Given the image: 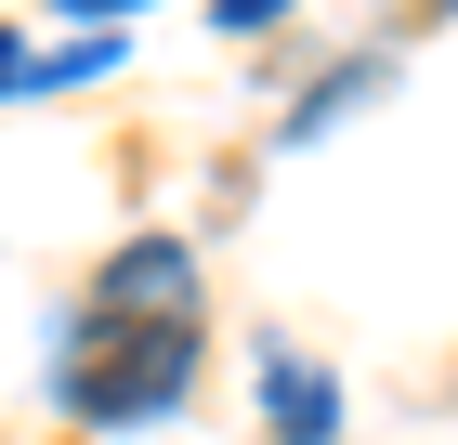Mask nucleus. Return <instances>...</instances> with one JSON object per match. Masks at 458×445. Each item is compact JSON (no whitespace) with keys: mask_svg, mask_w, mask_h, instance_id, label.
Instances as JSON below:
<instances>
[{"mask_svg":"<svg viewBox=\"0 0 458 445\" xmlns=\"http://www.w3.org/2000/svg\"><path fill=\"white\" fill-rule=\"evenodd\" d=\"M276 419H288V432H301V445H315V432H327V380H315V393H301V367H276Z\"/></svg>","mask_w":458,"mask_h":445,"instance_id":"f03ea898","label":"nucleus"},{"mask_svg":"<svg viewBox=\"0 0 458 445\" xmlns=\"http://www.w3.org/2000/svg\"><path fill=\"white\" fill-rule=\"evenodd\" d=\"M0 79H13V39H0Z\"/></svg>","mask_w":458,"mask_h":445,"instance_id":"7ed1b4c3","label":"nucleus"},{"mask_svg":"<svg viewBox=\"0 0 458 445\" xmlns=\"http://www.w3.org/2000/svg\"><path fill=\"white\" fill-rule=\"evenodd\" d=\"M197 262H183L171 236H144L106 262V288H92V328H79L66 354V406L79 419H157L183 406V380H197Z\"/></svg>","mask_w":458,"mask_h":445,"instance_id":"f257e3e1","label":"nucleus"}]
</instances>
